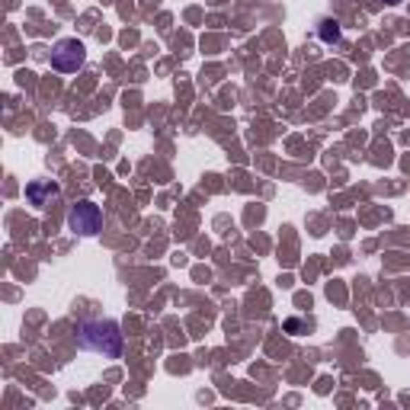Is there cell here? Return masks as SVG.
Here are the masks:
<instances>
[{
    "instance_id": "1",
    "label": "cell",
    "mask_w": 410,
    "mask_h": 410,
    "mask_svg": "<svg viewBox=\"0 0 410 410\" xmlns=\"http://www.w3.org/2000/svg\"><path fill=\"white\" fill-rule=\"evenodd\" d=\"M77 343L84 349H90V353L106 356V359H116L122 353V334H119L116 320H90V324H84Z\"/></svg>"
},
{
    "instance_id": "2",
    "label": "cell",
    "mask_w": 410,
    "mask_h": 410,
    "mask_svg": "<svg viewBox=\"0 0 410 410\" xmlns=\"http://www.w3.org/2000/svg\"><path fill=\"white\" fill-rule=\"evenodd\" d=\"M68 224L77 234H97V231L103 228V212H100V205H93V202H77L74 209L68 212Z\"/></svg>"
},
{
    "instance_id": "3",
    "label": "cell",
    "mask_w": 410,
    "mask_h": 410,
    "mask_svg": "<svg viewBox=\"0 0 410 410\" xmlns=\"http://www.w3.org/2000/svg\"><path fill=\"white\" fill-rule=\"evenodd\" d=\"M84 58H87V49L84 42H77V39H61L52 52V64L64 74H74L77 68H84Z\"/></svg>"
},
{
    "instance_id": "4",
    "label": "cell",
    "mask_w": 410,
    "mask_h": 410,
    "mask_svg": "<svg viewBox=\"0 0 410 410\" xmlns=\"http://www.w3.org/2000/svg\"><path fill=\"white\" fill-rule=\"evenodd\" d=\"M26 195H29V202H32L35 209H45V202L58 195V186H55L52 180H45V183H29V186H26Z\"/></svg>"
},
{
    "instance_id": "5",
    "label": "cell",
    "mask_w": 410,
    "mask_h": 410,
    "mask_svg": "<svg viewBox=\"0 0 410 410\" xmlns=\"http://www.w3.org/2000/svg\"><path fill=\"white\" fill-rule=\"evenodd\" d=\"M318 35L324 39L327 45L337 42V39H340V23H337V20H320L318 23Z\"/></svg>"
},
{
    "instance_id": "6",
    "label": "cell",
    "mask_w": 410,
    "mask_h": 410,
    "mask_svg": "<svg viewBox=\"0 0 410 410\" xmlns=\"http://www.w3.org/2000/svg\"><path fill=\"white\" fill-rule=\"evenodd\" d=\"M385 4H401V0H385Z\"/></svg>"
}]
</instances>
